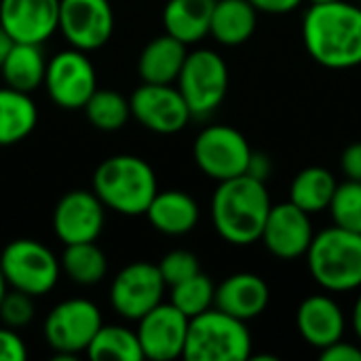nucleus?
<instances>
[{
  "label": "nucleus",
  "mask_w": 361,
  "mask_h": 361,
  "mask_svg": "<svg viewBox=\"0 0 361 361\" xmlns=\"http://www.w3.org/2000/svg\"><path fill=\"white\" fill-rule=\"evenodd\" d=\"M302 42L324 68L361 66V6L347 0L311 4L302 19Z\"/></svg>",
  "instance_id": "1"
},
{
  "label": "nucleus",
  "mask_w": 361,
  "mask_h": 361,
  "mask_svg": "<svg viewBox=\"0 0 361 361\" xmlns=\"http://www.w3.org/2000/svg\"><path fill=\"white\" fill-rule=\"evenodd\" d=\"M271 207L267 182L243 173L218 182L212 197V222L226 243L252 245L260 241Z\"/></svg>",
  "instance_id": "2"
},
{
  "label": "nucleus",
  "mask_w": 361,
  "mask_h": 361,
  "mask_svg": "<svg viewBox=\"0 0 361 361\" xmlns=\"http://www.w3.org/2000/svg\"><path fill=\"white\" fill-rule=\"evenodd\" d=\"M93 192L104 207L123 216H142L159 192L154 169L140 157L116 154L99 163L93 173Z\"/></svg>",
  "instance_id": "3"
},
{
  "label": "nucleus",
  "mask_w": 361,
  "mask_h": 361,
  "mask_svg": "<svg viewBox=\"0 0 361 361\" xmlns=\"http://www.w3.org/2000/svg\"><path fill=\"white\" fill-rule=\"evenodd\" d=\"M305 258L311 277L326 292L361 288V233L334 224L313 237Z\"/></svg>",
  "instance_id": "4"
},
{
  "label": "nucleus",
  "mask_w": 361,
  "mask_h": 361,
  "mask_svg": "<svg viewBox=\"0 0 361 361\" xmlns=\"http://www.w3.org/2000/svg\"><path fill=\"white\" fill-rule=\"evenodd\" d=\"M182 357L188 361L252 360V334L245 322L212 307L190 317Z\"/></svg>",
  "instance_id": "5"
},
{
  "label": "nucleus",
  "mask_w": 361,
  "mask_h": 361,
  "mask_svg": "<svg viewBox=\"0 0 361 361\" xmlns=\"http://www.w3.org/2000/svg\"><path fill=\"white\" fill-rule=\"evenodd\" d=\"M228 80L231 76L224 57L212 49H197L186 55L176 82L192 112V118H205L226 99Z\"/></svg>",
  "instance_id": "6"
},
{
  "label": "nucleus",
  "mask_w": 361,
  "mask_h": 361,
  "mask_svg": "<svg viewBox=\"0 0 361 361\" xmlns=\"http://www.w3.org/2000/svg\"><path fill=\"white\" fill-rule=\"evenodd\" d=\"M0 269L13 290L30 296H42L55 288L61 264L40 241L15 239L2 250Z\"/></svg>",
  "instance_id": "7"
},
{
  "label": "nucleus",
  "mask_w": 361,
  "mask_h": 361,
  "mask_svg": "<svg viewBox=\"0 0 361 361\" xmlns=\"http://www.w3.org/2000/svg\"><path fill=\"white\" fill-rule=\"evenodd\" d=\"M252 152L247 137L231 125H209L192 144V159L197 167L216 182L243 176Z\"/></svg>",
  "instance_id": "8"
},
{
  "label": "nucleus",
  "mask_w": 361,
  "mask_h": 361,
  "mask_svg": "<svg viewBox=\"0 0 361 361\" xmlns=\"http://www.w3.org/2000/svg\"><path fill=\"white\" fill-rule=\"evenodd\" d=\"M102 313L91 300H63L47 315L44 338L55 353H87L93 336L102 328Z\"/></svg>",
  "instance_id": "9"
},
{
  "label": "nucleus",
  "mask_w": 361,
  "mask_h": 361,
  "mask_svg": "<svg viewBox=\"0 0 361 361\" xmlns=\"http://www.w3.org/2000/svg\"><path fill=\"white\" fill-rule=\"evenodd\" d=\"M165 288L167 283L159 271V264L133 262L114 277L110 302L121 317L137 322L163 302Z\"/></svg>",
  "instance_id": "10"
},
{
  "label": "nucleus",
  "mask_w": 361,
  "mask_h": 361,
  "mask_svg": "<svg viewBox=\"0 0 361 361\" xmlns=\"http://www.w3.org/2000/svg\"><path fill=\"white\" fill-rule=\"evenodd\" d=\"M129 104H131L133 118L142 127L161 135H171L182 131L192 118V112L184 95L173 85L144 82L133 91Z\"/></svg>",
  "instance_id": "11"
},
{
  "label": "nucleus",
  "mask_w": 361,
  "mask_h": 361,
  "mask_svg": "<svg viewBox=\"0 0 361 361\" xmlns=\"http://www.w3.org/2000/svg\"><path fill=\"white\" fill-rule=\"evenodd\" d=\"M44 85L57 106L66 110H78L85 108V104L97 89L95 68L85 51L72 47L70 51L57 53L47 63Z\"/></svg>",
  "instance_id": "12"
},
{
  "label": "nucleus",
  "mask_w": 361,
  "mask_h": 361,
  "mask_svg": "<svg viewBox=\"0 0 361 361\" xmlns=\"http://www.w3.org/2000/svg\"><path fill=\"white\" fill-rule=\"evenodd\" d=\"M59 30L78 51H95L104 47L114 30L110 0H61Z\"/></svg>",
  "instance_id": "13"
},
{
  "label": "nucleus",
  "mask_w": 361,
  "mask_h": 361,
  "mask_svg": "<svg viewBox=\"0 0 361 361\" xmlns=\"http://www.w3.org/2000/svg\"><path fill=\"white\" fill-rule=\"evenodd\" d=\"M188 317L171 302H161L137 319V338L144 360L171 361L184 355Z\"/></svg>",
  "instance_id": "14"
},
{
  "label": "nucleus",
  "mask_w": 361,
  "mask_h": 361,
  "mask_svg": "<svg viewBox=\"0 0 361 361\" xmlns=\"http://www.w3.org/2000/svg\"><path fill=\"white\" fill-rule=\"evenodd\" d=\"M313 237L315 233L311 214H307L292 201H286L271 207L260 241L275 258L296 260L300 256H307Z\"/></svg>",
  "instance_id": "15"
},
{
  "label": "nucleus",
  "mask_w": 361,
  "mask_h": 361,
  "mask_svg": "<svg viewBox=\"0 0 361 361\" xmlns=\"http://www.w3.org/2000/svg\"><path fill=\"white\" fill-rule=\"evenodd\" d=\"M53 228L66 245L95 241L104 228V203L93 190H70L55 205Z\"/></svg>",
  "instance_id": "16"
},
{
  "label": "nucleus",
  "mask_w": 361,
  "mask_h": 361,
  "mask_svg": "<svg viewBox=\"0 0 361 361\" xmlns=\"http://www.w3.org/2000/svg\"><path fill=\"white\" fill-rule=\"evenodd\" d=\"M61 0H0V25L15 42L42 44L59 30Z\"/></svg>",
  "instance_id": "17"
},
{
  "label": "nucleus",
  "mask_w": 361,
  "mask_h": 361,
  "mask_svg": "<svg viewBox=\"0 0 361 361\" xmlns=\"http://www.w3.org/2000/svg\"><path fill=\"white\" fill-rule=\"evenodd\" d=\"M296 328L307 345L324 351L345 336L347 319L334 298L315 294L300 302L296 311Z\"/></svg>",
  "instance_id": "18"
},
{
  "label": "nucleus",
  "mask_w": 361,
  "mask_h": 361,
  "mask_svg": "<svg viewBox=\"0 0 361 361\" xmlns=\"http://www.w3.org/2000/svg\"><path fill=\"white\" fill-rule=\"evenodd\" d=\"M271 290L267 281L256 273H235L216 286L214 307L241 319L250 322L262 315L269 307Z\"/></svg>",
  "instance_id": "19"
},
{
  "label": "nucleus",
  "mask_w": 361,
  "mask_h": 361,
  "mask_svg": "<svg viewBox=\"0 0 361 361\" xmlns=\"http://www.w3.org/2000/svg\"><path fill=\"white\" fill-rule=\"evenodd\" d=\"M144 216L159 233L182 237L199 224V205L184 190H163L154 195Z\"/></svg>",
  "instance_id": "20"
},
{
  "label": "nucleus",
  "mask_w": 361,
  "mask_h": 361,
  "mask_svg": "<svg viewBox=\"0 0 361 361\" xmlns=\"http://www.w3.org/2000/svg\"><path fill=\"white\" fill-rule=\"evenodd\" d=\"M186 55V44L165 32L144 47V51L140 53L137 72L144 82L173 85L182 72Z\"/></svg>",
  "instance_id": "21"
},
{
  "label": "nucleus",
  "mask_w": 361,
  "mask_h": 361,
  "mask_svg": "<svg viewBox=\"0 0 361 361\" xmlns=\"http://www.w3.org/2000/svg\"><path fill=\"white\" fill-rule=\"evenodd\" d=\"M216 0H169L163 8L165 32L186 47L209 34Z\"/></svg>",
  "instance_id": "22"
},
{
  "label": "nucleus",
  "mask_w": 361,
  "mask_h": 361,
  "mask_svg": "<svg viewBox=\"0 0 361 361\" xmlns=\"http://www.w3.org/2000/svg\"><path fill=\"white\" fill-rule=\"evenodd\" d=\"M258 25V11L250 0H216L209 34L224 47L247 42Z\"/></svg>",
  "instance_id": "23"
},
{
  "label": "nucleus",
  "mask_w": 361,
  "mask_h": 361,
  "mask_svg": "<svg viewBox=\"0 0 361 361\" xmlns=\"http://www.w3.org/2000/svg\"><path fill=\"white\" fill-rule=\"evenodd\" d=\"M38 121L36 104L30 93L13 87L0 89V146H13L25 140Z\"/></svg>",
  "instance_id": "24"
},
{
  "label": "nucleus",
  "mask_w": 361,
  "mask_h": 361,
  "mask_svg": "<svg viewBox=\"0 0 361 361\" xmlns=\"http://www.w3.org/2000/svg\"><path fill=\"white\" fill-rule=\"evenodd\" d=\"M0 72L6 80V87H13L23 93L34 91L38 85L44 82L47 74V61L40 51V44L13 42Z\"/></svg>",
  "instance_id": "25"
},
{
  "label": "nucleus",
  "mask_w": 361,
  "mask_h": 361,
  "mask_svg": "<svg viewBox=\"0 0 361 361\" xmlns=\"http://www.w3.org/2000/svg\"><path fill=\"white\" fill-rule=\"evenodd\" d=\"M336 178L326 167H307L290 184V201L307 214H319L330 207L336 192Z\"/></svg>",
  "instance_id": "26"
},
{
  "label": "nucleus",
  "mask_w": 361,
  "mask_h": 361,
  "mask_svg": "<svg viewBox=\"0 0 361 361\" xmlns=\"http://www.w3.org/2000/svg\"><path fill=\"white\" fill-rule=\"evenodd\" d=\"M61 269L78 286H95L106 277L108 260L95 241L70 243L61 254Z\"/></svg>",
  "instance_id": "27"
},
{
  "label": "nucleus",
  "mask_w": 361,
  "mask_h": 361,
  "mask_svg": "<svg viewBox=\"0 0 361 361\" xmlns=\"http://www.w3.org/2000/svg\"><path fill=\"white\" fill-rule=\"evenodd\" d=\"M87 355L93 361H142V345L137 332L123 326H102L93 336Z\"/></svg>",
  "instance_id": "28"
},
{
  "label": "nucleus",
  "mask_w": 361,
  "mask_h": 361,
  "mask_svg": "<svg viewBox=\"0 0 361 361\" xmlns=\"http://www.w3.org/2000/svg\"><path fill=\"white\" fill-rule=\"evenodd\" d=\"M82 110L89 123L99 131H118L131 116L129 99L112 89H95Z\"/></svg>",
  "instance_id": "29"
},
{
  "label": "nucleus",
  "mask_w": 361,
  "mask_h": 361,
  "mask_svg": "<svg viewBox=\"0 0 361 361\" xmlns=\"http://www.w3.org/2000/svg\"><path fill=\"white\" fill-rule=\"evenodd\" d=\"M214 302H216V286L203 273H197L195 277L171 288V305L178 307L188 319L205 313L207 309L214 307Z\"/></svg>",
  "instance_id": "30"
},
{
  "label": "nucleus",
  "mask_w": 361,
  "mask_h": 361,
  "mask_svg": "<svg viewBox=\"0 0 361 361\" xmlns=\"http://www.w3.org/2000/svg\"><path fill=\"white\" fill-rule=\"evenodd\" d=\"M328 209L336 226L361 233V182L347 180L338 184Z\"/></svg>",
  "instance_id": "31"
},
{
  "label": "nucleus",
  "mask_w": 361,
  "mask_h": 361,
  "mask_svg": "<svg viewBox=\"0 0 361 361\" xmlns=\"http://www.w3.org/2000/svg\"><path fill=\"white\" fill-rule=\"evenodd\" d=\"M159 271L165 279V283L169 288L195 277L197 273H201V264L199 258L192 252L186 250H173L169 254H165L159 262Z\"/></svg>",
  "instance_id": "32"
},
{
  "label": "nucleus",
  "mask_w": 361,
  "mask_h": 361,
  "mask_svg": "<svg viewBox=\"0 0 361 361\" xmlns=\"http://www.w3.org/2000/svg\"><path fill=\"white\" fill-rule=\"evenodd\" d=\"M34 296L25 294V292H19V290H13V292H6L2 302H0V319L6 328H13V330H19V328H25L32 319H34V302H32Z\"/></svg>",
  "instance_id": "33"
},
{
  "label": "nucleus",
  "mask_w": 361,
  "mask_h": 361,
  "mask_svg": "<svg viewBox=\"0 0 361 361\" xmlns=\"http://www.w3.org/2000/svg\"><path fill=\"white\" fill-rule=\"evenodd\" d=\"M25 345L13 328H0V361H23Z\"/></svg>",
  "instance_id": "34"
},
{
  "label": "nucleus",
  "mask_w": 361,
  "mask_h": 361,
  "mask_svg": "<svg viewBox=\"0 0 361 361\" xmlns=\"http://www.w3.org/2000/svg\"><path fill=\"white\" fill-rule=\"evenodd\" d=\"M341 169L347 176V180L361 182V142L349 144L341 154Z\"/></svg>",
  "instance_id": "35"
},
{
  "label": "nucleus",
  "mask_w": 361,
  "mask_h": 361,
  "mask_svg": "<svg viewBox=\"0 0 361 361\" xmlns=\"http://www.w3.org/2000/svg\"><path fill=\"white\" fill-rule=\"evenodd\" d=\"M322 360L324 361H361V347L347 343V341H338L330 347H326L322 351Z\"/></svg>",
  "instance_id": "36"
},
{
  "label": "nucleus",
  "mask_w": 361,
  "mask_h": 361,
  "mask_svg": "<svg viewBox=\"0 0 361 361\" xmlns=\"http://www.w3.org/2000/svg\"><path fill=\"white\" fill-rule=\"evenodd\" d=\"M258 13H269V15H286L296 11L302 0H250Z\"/></svg>",
  "instance_id": "37"
},
{
  "label": "nucleus",
  "mask_w": 361,
  "mask_h": 361,
  "mask_svg": "<svg viewBox=\"0 0 361 361\" xmlns=\"http://www.w3.org/2000/svg\"><path fill=\"white\" fill-rule=\"evenodd\" d=\"M271 171H273V163H271L269 154H264V152H252L250 165H247V171L245 173L252 176V178H256V180L267 182L269 176H271Z\"/></svg>",
  "instance_id": "38"
},
{
  "label": "nucleus",
  "mask_w": 361,
  "mask_h": 361,
  "mask_svg": "<svg viewBox=\"0 0 361 361\" xmlns=\"http://www.w3.org/2000/svg\"><path fill=\"white\" fill-rule=\"evenodd\" d=\"M13 38L8 36V32L0 25V68H2V63H4V59H6V55H8V51H11V47H13Z\"/></svg>",
  "instance_id": "39"
},
{
  "label": "nucleus",
  "mask_w": 361,
  "mask_h": 361,
  "mask_svg": "<svg viewBox=\"0 0 361 361\" xmlns=\"http://www.w3.org/2000/svg\"><path fill=\"white\" fill-rule=\"evenodd\" d=\"M351 328H353L355 336L360 338V343H361V294L357 296L355 305H353V313H351Z\"/></svg>",
  "instance_id": "40"
},
{
  "label": "nucleus",
  "mask_w": 361,
  "mask_h": 361,
  "mask_svg": "<svg viewBox=\"0 0 361 361\" xmlns=\"http://www.w3.org/2000/svg\"><path fill=\"white\" fill-rule=\"evenodd\" d=\"M6 288H8V283H6L4 273H2V269H0V302H2V298H4V294H6Z\"/></svg>",
  "instance_id": "41"
},
{
  "label": "nucleus",
  "mask_w": 361,
  "mask_h": 361,
  "mask_svg": "<svg viewBox=\"0 0 361 361\" xmlns=\"http://www.w3.org/2000/svg\"><path fill=\"white\" fill-rule=\"evenodd\" d=\"M311 4H319V2H336V0H309Z\"/></svg>",
  "instance_id": "42"
}]
</instances>
